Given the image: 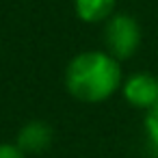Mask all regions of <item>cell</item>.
<instances>
[{"label":"cell","mask_w":158,"mask_h":158,"mask_svg":"<svg viewBox=\"0 0 158 158\" xmlns=\"http://www.w3.org/2000/svg\"><path fill=\"white\" fill-rule=\"evenodd\" d=\"M121 63L106 50H82L74 54L63 74L65 91L82 104H102L121 91Z\"/></svg>","instance_id":"obj_1"},{"label":"cell","mask_w":158,"mask_h":158,"mask_svg":"<svg viewBox=\"0 0 158 158\" xmlns=\"http://www.w3.org/2000/svg\"><path fill=\"white\" fill-rule=\"evenodd\" d=\"M102 39H104V50L110 56H115L119 63H123L132 59L141 48L143 31L132 13L117 11L102 24Z\"/></svg>","instance_id":"obj_2"},{"label":"cell","mask_w":158,"mask_h":158,"mask_svg":"<svg viewBox=\"0 0 158 158\" xmlns=\"http://www.w3.org/2000/svg\"><path fill=\"white\" fill-rule=\"evenodd\" d=\"M121 98L136 110H149L158 104V76L149 72H134L121 82Z\"/></svg>","instance_id":"obj_3"},{"label":"cell","mask_w":158,"mask_h":158,"mask_svg":"<svg viewBox=\"0 0 158 158\" xmlns=\"http://www.w3.org/2000/svg\"><path fill=\"white\" fill-rule=\"evenodd\" d=\"M54 141V130L46 119H31L26 121L15 136V145L26 154V156H37L44 154L46 149H50Z\"/></svg>","instance_id":"obj_4"},{"label":"cell","mask_w":158,"mask_h":158,"mask_svg":"<svg viewBox=\"0 0 158 158\" xmlns=\"http://www.w3.org/2000/svg\"><path fill=\"white\" fill-rule=\"evenodd\" d=\"M74 13L82 24H104L117 13V0H74Z\"/></svg>","instance_id":"obj_5"},{"label":"cell","mask_w":158,"mask_h":158,"mask_svg":"<svg viewBox=\"0 0 158 158\" xmlns=\"http://www.w3.org/2000/svg\"><path fill=\"white\" fill-rule=\"evenodd\" d=\"M143 128H145V136H147L149 145L154 149H158V104L152 106L149 110H145Z\"/></svg>","instance_id":"obj_6"},{"label":"cell","mask_w":158,"mask_h":158,"mask_svg":"<svg viewBox=\"0 0 158 158\" xmlns=\"http://www.w3.org/2000/svg\"><path fill=\"white\" fill-rule=\"evenodd\" d=\"M0 158H28L15 143H0Z\"/></svg>","instance_id":"obj_7"}]
</instances>
